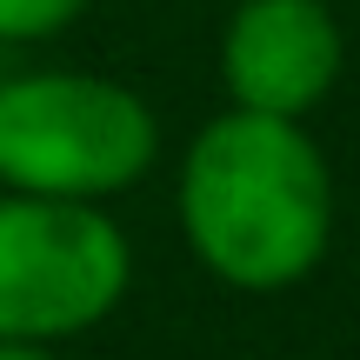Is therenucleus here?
Returning <instances> with one entry per match:
<instances>
[{"label": "nucleus", "mask_w": 360, "mask_h": 360, "mask_svg": "<svg viewBox=\"0 0 360 360\" xmlns=\"http://www.w3.org/2000/svg\"><path fill=\"white\" fill-rule=\"evenodd\" d=\"M127 233L94 200H0V340H67L120 307L127 294Z\"/></svg>", "instance_id": "obj_3"}, {"label": "nucleus", "mask_w": 360, "mask_h": 360, "mask_svg": "<svg viewBox=\"0 0 360 360\" xmlns=\"http://www.w3.org/2000/svg\"><path fill=\"white\" fill-rule=\"evenodd\" d=\"M154 107L101 74H20L0 87V180L40 200H101L154 167Z\"/></svg>", "instance_id": "obj_2"}, {"label": "nucleus", "mask_w": 360, "mask_h": 360, "mask_svg": "<svg viewBox=\"0 0 360 360\" xmlns=\"http://www.w3.org/2000/svg\"><path fill=\"white\" fill-rule=\"evenodd\" d=\"M87 0H0V40H47L60 34Z\"/></svg>", "instance_id": "obj_5"}, {"label": "nucleus", "mask_w": 360, "mask_h": 360, "mask_svg": "<svg viewBox=\"0 0 360 360\" xmlns=\"http://www.w3.org/2000/svg\"><path fill=\"white\" fill-rule=\"evenodd\" d=\"M180 227L207 274L247 294L294 287L321 267L334 233V174L300 120H207L180 160Z\"/></svg>", "instance_id": "obj_1"}, {"label": "nucleus", "mask_w": 360, "mask_h": 360, "mask_svg": "<svg viewBox=\"0 0 360 360\" xmlns=\"http://www.w3.org/2000/svg\"><path fill=\"white\" fill-rule=\"evenodd\" d=\"M0 360H53V354L34 347V340H0Z\"/></svg>", "instance_id": "obj_6"}, {"label": "nucleus", "mask_w": 360, "mask_h": 360, "mask_svg": "<svg viewBox=\"0 0 360 360\" xmlns=\"http://www.w3.org/2000/svg\"><path fill=\"white\" fill-rule=\"evenodd\" d=\"M220 80L247 114L300 120L340 80V20L327 0H240L220 40Z\"/></svg>", "instance_id": "obj_4"}]
</instances>
